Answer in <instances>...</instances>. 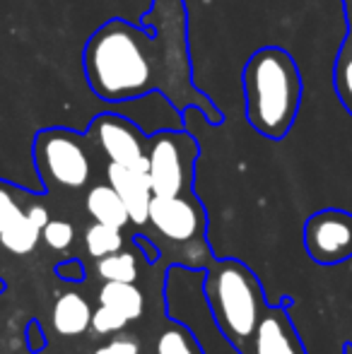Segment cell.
<instances>
[{"label":"cell","mask_w":352,"mask_h":354,"mask_svg":"<svg viewBox=\"0 0 352 354\" xmlns=\"http://www.w3.org/2000/svg\"><path fill=\"white\" fill-rule=\"evenodd\" d=\"M155 10L162 19L160 34L152 22L136 27L126 19H109L89 37L82 68L92 92L102 102L126 104L162 89L174 106L198 104L207 121L220 123V111L188 82L181 0H155Z\"/></svg>","instance_id":"6da1fadb"},{"label":"cell","mask_w":352,"mask_h":354,"mask_svg":"<svg viewBox=\"0 0 352 354\" xmlns=\"http://www.w3.org/2000/svg\"><path fill=\"white\" fill-rule=\"evenodd\" d=\"M246 121L263 138L282 140L302 104V75L295 58L277 46H263L244 66Z\"/></svg>","instance_id":"7a4b0ae2"},{"label":"cell","mask_w":352,"mask_h":354,"mask_svg":"<svg viewBox=\"0 0 352 354\" xmlns=\"http://www.w3.org/2000/svg\"><path fill=\"white\" fill-rule=\"evenodd\" d=\"M203 294L222 335L232 345H244L263 316V292L254 272L239 261H220L207 272Z\"/></svg>","instance_id":"3957f363"},{"label":"cell","mask_w":352,"mask_h":354,"mask_svg":"<svg viewBox=\"0 0 352 354\" xmlns=\"http://www.w3.org/2000/svg\"><path fill=\"white\" fill-rule=\"evenodd\" d=\"M198 142L191 136L169 128L147 142V178L155 196H181L191 188Z\"/></svg>","instance_id":"277c9868"},{"label":"cell","mask_w":352,"mask_h":354,"mask_svg":"<svg viewBox=\"0 0 352 354\" xmlns=\"http://www.w3.org/2000/svg\"><path fill=\"white\" fill-rule=\"evenodd\" d=\"M34 162L46 181L63 188H82L92 174V162L85 145L66 128H48L37 133Z\"/></svg>","instance_id":"5b68a950"},{"label":"cell","mask_w":352,"mask_h":354,"mask_svg":"<svg viewBox=\"0 0 352 354\" xmlns=\"http://www.w3.org/2000/svg\"><path fill=\"white\" fill-rule=\"evenodd\" d=\"M92 136L97 138L109 162L136 171H147V140L140 128L126 116L116 113L97 116L92 123Z\"/></svg>","instance_id":"8992f818"},{"label":"cell","mask_w":352,"mask_h":354,"mask_svg":"<svg viewBox=\"0 0 352 354\" xmlns=\"http://www.w3.org/2000/svg\"><path fill=\"white\" fill-rule=\"evenodd\" d=\"M306 253L319 266H338L352 256V214L324 210L309 217L304 227Z\"/></svg>","instance_id":"52a82bcc"},{"label":"cell","mask_w":352,"mask_h":354,"mask_svg":"<svg viewBox=\"0 0 352 354\" xmlns=\"http://www.w3.org/2000/svg\"><path fill=\"white\" fill-rule=\"evenodd\" d=\"M147 222L169 241H191L203 232V210L198 201L181 196H152Z\"/></svg>","instance_id":"ba28073f"},{"label":"cell","mask_w":352,"mask_h":354,"mask_svg":"<svg viewBox=\"0 0 352 354\" xmlns=\"http://www.w3.org/2000/svg\"><path fill=\"white\" fill-rule=\"evenodd\" d=\"M249 340V354H306L299 335L280 306L268 308Z\"/></svg>","instance_id":"9c48e42d"},{"label":"cell","mask_w":352,"mask_h":354,"mask_svg":"<svg viewBox=\"0 0 352 354\" xmlns=\"http://www.w3.org/2000/svg\"><path fill=\"white\" fill-rule=\"evenodd\" d=\"M39 236H41V229L29 219L27 210L19 207L12 193L0 186V243L10 253L24 256L37 248Z\"/></svg>","instance_id":"30bf717a"},{"label":"cell","mask_w":352,"mask_h":354,"mask_svg":"<svg viewBox=\"0 0 352 354\" xmlns=\"http://www.w3.org/2000/svg\"><path fill=\"white\" fill-rule=\"evenodd\" d=\"M109 186L121 196L123 205H126L128 214H131V222L142 227L150 219V203H152V186L147 171H136V169L118 167V164L109 162L106 169Z\"/></svg>","instance_id":"8fae6325"},{"label":"cell","mask_w":352,"mask_h":354,"mask_svg":"<svg viewBox=\"0 0 352 354\" xmlns=\"http://www.w3.org/2000/svg\"><path fill=\"white\" fill-rule=\"evenodd\" d=\"M92 326V308L85 297L75 292H66L58 297L53 306V328L61 335H82Z\"/></svg>","instance_id":"7c38bea8"},{"label":"cell","mask_w":352,"mask_h":354,"mask_svg":"<svg viewBox=\"0 0 352 354\" xmlns=\"http://www.w3.org/2000/svg\"><path fill=\"white\" fill-rule=\"evenodd\" d=\"M87 212L92 214L94 222L106 224L113 229H123L131 222V214H128L126 205H123L121 196L113 191L111 186H94L87 193Z\"/></svg>","instance_id":"4fadbf2b"},{"label":"cell","mask_w":352,"mask_h":354,"mask_svg":"<svg viewBox=\"0 0 352 354\" xmlns=\"http://www.w3.org/2000/svg\"><path fill=\"white\" fill-rule=\"evenodd\" d=\"M99 304L116 308L126 321H136L142 316L145 308V297L133 282H106L99 289Z\"/></svg>","instance_id":"5bb4252c"},{"label":"cell","mask_w":352,"mask_h":354,"mask_svg":"<svg viewBox=\"0 0 352 354\" xmlns=\"http://www.w3.org/2000/svg\"><path fill=\"white\" fill-rule=\"evenodd\" d=\"M97 272H99V277H104L106 282H136L138 261L133 253L116 251V253H111V256L99 258Z\"/></svg>","instance_id":"9a60e30c"},{"label":"cell","mask_w":352,"mask_h":354,"mask_svg":"<svg viewBox=\"0 0 352 354\" xmlns=\"http://www.w3.org/2000/svg\"><path fill=\"white\" fill-rule=\"evenodd\" d=\"M85 246H87L89 256L97 258V261L104 256H111V253L121 251V246H123L121 229H113V227H106V224L94 222L85 234Z\"/></svg>","instance_id":"2e32d148"},{"label":"cell","mask_w":352,"mask_h":354,"mask_svg":"<svg viewBox=\"0 0 352 354\" xmlns=\"http://www.w3.org/2000/svg\"><path fill=\"white\" fill-rule=\"evenodd\" d=\"M157 354H203V347L181 326H169L157 340Z\"/></svg>","instance_id":"e0dca14e"},{"label":"cell","mask_w":352,"mask_h":354,"mask_svg":"<svg viewBox=\"0 0 352 354\" xmlns=\"http://www.w3.org/2000/svg\"><path fill=\"white\" fill-rule=\"evenodd\" d=\"M41 236L53 251H66L75 239V229L66 219H48V224L41 229Z\"/></svg>","instance_id":"ac0fdd59"},{"label":"cell","mask_w":352,"mask_h":354,"mask_svg":"<svg viewBox=\"0 0 352 354\" xmlns=\"http://www.w3.org/2000/svg\"><path fill=\"white\" fill-rule=\"evenodd\" d=\"M126 323H128L126 316H121L116 308L104 306V304H99L97 311H92V328L99 335H111V333L123 330Z\"/></svg>","instance_id":"d6986e66"},{"label":"cell","mask_w":352,"mask_h":354,"mask_svg":"<svg viewBox=\"0 0 352 354\" xmlns=\"http://www.w3.org/2000/svg\"><path fill=\"white\" fill-rule=\"evenodd\" d=\"M335 87H338L340 97H343L345 106L352 109V56L345 58L340 56V63H338V73H335Z\"/></svg>","instance_id":"ffe728a7"},{"label":"cell","mask_w":352,"mask_h":354,"mask_svg":"<svg viewBox=\"0 0 352 354\" xmlns=\"http://www.w3.org/2000/svg\"><path fill=\"white\" fill-rule=\"evenodd\" d=\"M138 342L131 340V337H118V340H111L109 345L94 350V354H138Z\"/></svg>","instance_id":"44dd1931"},{"label":"cell","mask_w":352,"mask_h":354,"mask_svg":"<svg viewBox=\"0 0 352 354\" xmlns=\"http://www.w3.org/2000/svg\"><path fill=\"white\" fill-rule=\"evenodd\" d=\"M56 272L68 282H82V277H85V270H82L80 261H66L63 266L56 268Z\"/></svg>","instance_id":"7402d4cb"},{"label":"cell","mask_w":352,"mask_h":354,"mask_svg":"<svg viewBox=\"0 0 352 354\" xmlns=\"http://www.w3.org/2000/svg\"><path fill=\"white\" fill-rule=\"evenodd\" d=\"M27 214H29V219H32V222L37 224L39 229L46 227L48 219H51V217H48V210H46V207H44V205H32V207H29V210H27Z\"/></svg>","instance_id":"603a6c76"}]
</instances>
